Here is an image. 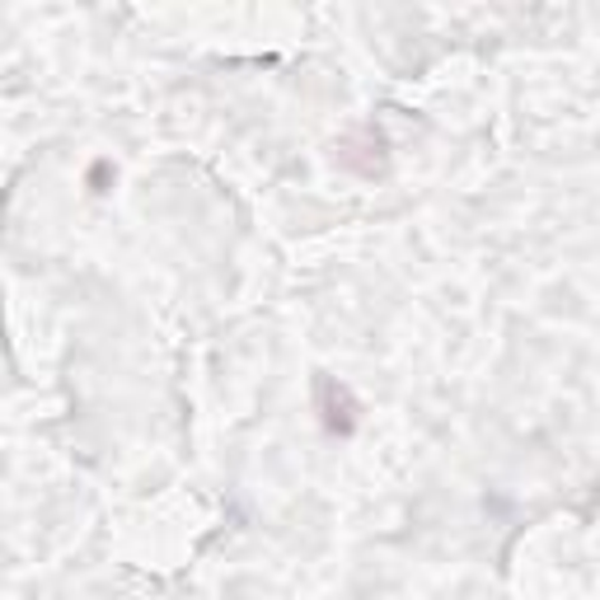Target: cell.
I'll return each instance as SVG.
<instances>
[{
	"instance_id": "obj_1",
	"label": "cell",
	"mask_w": 600,
	"mask_h": 600,
	"mask_svg": "<svg viewBox=\"0 0 600 600\" xmlns=\"http://www.w3.org/2000/svg\"><path fill=\"white\" fill-rule=\"evenodd\" d=\"M319 409H324V427L347 436L352 427H357V404H352V394L343 385L333 381H319Z\"/></svg>"
}]
</instances>
